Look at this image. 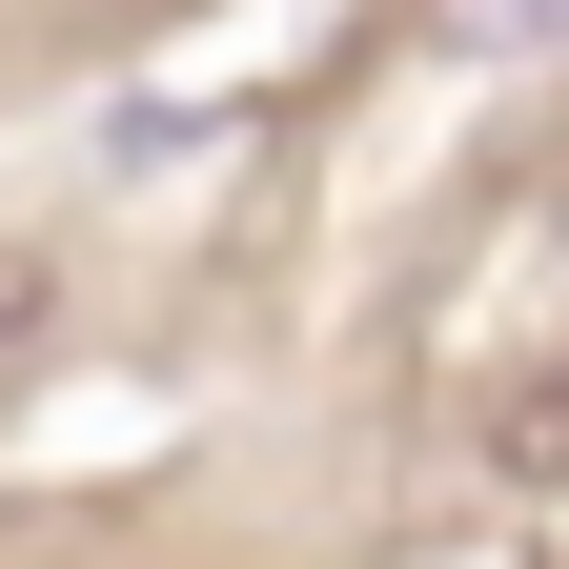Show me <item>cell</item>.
Instances as JSON below:
<instances>
[{"mask_svg":"<svg viewBox=\"0 0 569 569\" xmlns=\"http://www.w3.org/2000/svg\"><path fill=\"white\" fill-rule=\"evenodd\" d=\"M427 61H569V0H427Z\"/></svg>","mask_w":569,"mask_h":569,"instance_id":"1","label":"cell"},{"mask_svg":"<svg viewBox=\"0 0 569 569\" xmlns=\"http://www.w3.org/2000/svg\"><path fill=\"white\" fill-rule=\"evenodd\" d=\"M41 326H61V284H41L21 244H0V407H21V367H41Z\"/></svg>","mask_w":569,"mask_h":569,"instance_id":"2","label":"cell"}]
</instances>
